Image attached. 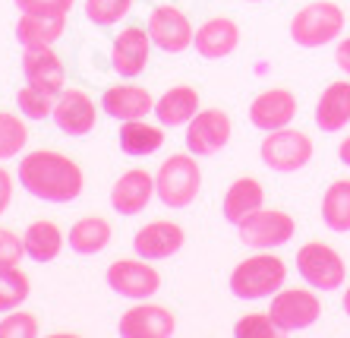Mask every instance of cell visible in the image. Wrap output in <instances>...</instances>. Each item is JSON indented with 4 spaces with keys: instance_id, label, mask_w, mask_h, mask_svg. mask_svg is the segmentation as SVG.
I'll list each match as a JSON object with an SVG mask.
<instances>
[{
    "instance_id": "1",
    "label": "cell",
    "mask_w": 350,
    "mask_h": 338,
    "mask_svg": "<svg viewBox=\"0 0 350 338\" xmlns=\"http://www.w3.org/2000/svg\"><path fill=\"white\" fill-rule=\"evenodd\" d=\"M19 187L41 203L64 206L82 196L85 174L76 158L64 155L57 148H35L19 158Z\"/></svg>"
},
{
    "instance_id": "2",
    "label": "cell",
    "mask_w": 350,
    "mask_h": 338,
    "mask_svg": "<svg viewBox=\"0 0 350 338\" xmlns=\"http://www.w3.org/2000/svg\"><path fill=\"white\" fill-rule=\"evenodd\" d=\"M287 281V263L271 250H256L234 265L230 272V294L240 300H269L271 294L284 288Z\"/></svg>"
},
{
    "instance_id": "3",
    "label": "cell",
    "mask_w": 350,
    "mask_h": 338,
    "mask_svg": "<svg viewBox=\"0 0 350 338\" xmlns=\"http://www.w3.org/2000/svg\"><path fill=\"white\" fill-rule=\"evenodd\" d=\"M155 193L167 209L193 206L202 193V168L193 152H174L158 165L155 171Z\"/></svg>"
},
{
    "instance_id": "4",
    "label": "cell",
    "mask_w": 350,
    "mask_h": 338,
    "mask_svg": "<svg viewBox=\"0 0 350 338\" xmlns=\"http://www.w3.org/2000/svg\"><path fill=\"white\" fill-rule=\"evenodd\" d=\"M347 25V13L334 0H312L300 7L291 19V38L300 48H325L338 42Z\"/></svg>"
},
{
    "instance_id": "5",
    "label": "cell",
    "mask_w": 350,
    "mask_h": 338,
    "mask_svg": "<svg viewBox=\"0 0 350 338\" xmlns=\"http://www.w3.org/2000/svg\"><path fill=\"white\" fill-rule=\"evenodd\" d=\"M316 146H312L310 133L297 130V127H281V130L265 133L259 146V158L269 171L278 174H297L312 161Z\"/></svg>"
},
{
    "instance_id": "6",
    "label": "cell",
    "mask_w": 350,
    "mask_h": 338,
    "mask_svg": "<svg viewBox=\"0 0 350 338\" xmlns=\"http://www.w3.org/2000/svg\"><path fill=\"white\" fill-rule=\"evenodd\" d=\"M297 272L300 278L310 285V288L322 291H341L347 285V265H344V256L334 247L322 244V240H310L297 250Z\"/></svg>"
},
{
    "instance_id": "7",
    "label": "cell",
    "mask_w": 350,
    "mask_h": 338,
    "mask_svg": "<svg viewBox=\"0 0 350 338\" xmlns=\"http://www.w3.org/2000/svg\"><path fill=\"white\" fill-rule=\"evenodd\" d=\"M269 316L281 335L303 332V329H310V326H316L319 316H322V297L310 285L306 288H281L278 294H271Z\"/></svg>"
},
{
    "instance_id": "8",
    "label": "cell",
    "mask_w": 350,
    "mask_h": 338,
    "mask_svg": "<svg viewBox=\"0 0 350 338\" xmlns=\"http://www.w3.org/2000/svg\"><path fill=\"white\" fill-rule=\"evenodd\" d=\"M107 288L126 300H152L161 291V272H158L152 259L133 256V259H114L105 272Z\"/></svg>"
},
{
    "instance_id": "9",
    "label": "cell",
    "mask_w": 350,
    "mask_h": 338,
    "mask_svg": "<svg viewBox=\"0 0 350 338\" xmlns=\"http://www.w3.org/2000/svg\"><path fill=\"white\" fill-rule=\"evenodd\" d=\"M240 228V240L253 250H278L291 244L293 234H297V222H293L287 212L281 209H256L253 215H246L243 222L237 224Z\"/></svg>"
},
{
    "instance_id": "10",
    "label": "cell",
    "mask_w": 350,
    "mask_h": 338,
    "mask_svg": "<svg viewBox=\"0 0 350 338\" xmlns=\"http://www.w3.org/2000/svg\"><path fill=\"white\" fill-rule=\"evenodd\" d=\"M183 130H187V136H183L187 152H193L196 158H212L230 142L234 124H230V114L224 107H202Z\"/></svg>"
},
{
    "instance_id": "11",
    "label": "cell",
    "mask_w": 350,
    "mask_h": 338,
    "mask_svg": "<svg viewBox=\"0 0 350 338\" xmlns=\"http://www.w3.org/2000/svg\"><path fill=\"white\" fill-rule=\"evenodd\" d=\"M148 35H152V44L164 54H183V51L193 48L196 29L189 23V16L174 3H161V7L152 10L148 16Z\"/></svg>"
},
{
    "instance_id": "12",
    "label": "cell",
    "mask_w": 350,
    "mask_h": 338,
    "mask_svg": "<svg viewBox=\"0 0 350 338\" xmlns=\"http://www.w3.org/2000/svg\"><path fill=\"white\" fill-rule=\"evenodd\" d=\"M152 35L146 25H126L111 44V70L120 79H136L146 73L148 57H152Z\"/></svg>"
},
{
    "instance_id": "13",
    "label": "cell",
    "mask_w": 350,
    "mask_h": 338,
    "mask_svg": "<svg viewBox=\"0 0 350 338\" xmlns=\"http://www.w3.org/2000/svg\"><path fill=\"white\" fill-rule=\"evenodd\" d=\"M117 332L126 338H167L177 332V316L171 307L152 300H133V307L120 316Z\"/></svg>"
},
{
    "instance_id": "14",
    "label": "cell",
    "mask_w": 350,
    "mask_h": 338,
    "mask_svg": "<svg viewBox=\"0 0 350 338\" xmlns=\"http://www.w3.org/2000/svg\"><path fill=\"white\" fill-rule=\"evenodd\" d=\"M297 111H300L297 95L291 89H284V86H271V89H262L250 101V124L262 133H271L281 130V127H291Z\"/></svg>"
},
{
    "instance_id": "15",
    "label": "cell",
    "mask_w": 350,
    "mask_h": 338,
    "mask_svg": "<svg viewBox=\"0 0 350 338\" xmlns=\"http://www.w3.org/2000/svg\"><path fill=\"white\" fill-rule=\"evenodd\" d=\"M54 127L66 136H89L98 124V107H95V99H92L85 89H64L57 95V105H54V114H51Z\"/></svg>"
},
{
    "instance_id": "16",
    "label": "cell",
    "mask_w": 350,
    "mask_h": 338,
    "mask_svg": "<svg viewBox=\"0 0 350 338\" xmlns=\"http://www.w3.org/2000/svg\"><path fill=\"white\" fill-rule=\"evenodd\" d=\"M101 111L107 117H114L117 124L126 120H146L148 114H155V95L139 83H114L101 92Z\"/></svg>"
},
{
    "instance_id": "17",
    "label": "cell",
    "mask_w": 350,
    "mask_h": 338,
    "mask_svg": "<svg viewBox=\"0 0 350 338\" xmlns=\"http://www.w3.org/2000/svg\"><path fill=\"white\" fill-rule=\"evenodd\" d=\"M183 244H187V231H183L177 222H171V218L146 222L133 234V250H136V256L152 259V263L177 256L180 250H183Z\"/></svg>"
},
{
    "instance_id": "18",
    "label": "cell",
    "mask_w": 350,
    "mask_h": 338,
    "mask_svg": "<svg viewBox=\"0 0 350 338\" xmlns=\"http://www.w3.org/2000/svg\"><path fill=\"white\" fill-rule=\"evenodd\" d=\"M155 196V174H148L146 168H130L111 187V209L117 215H142Z\"/></svg>"
},
{
    "instance_id": "19",
    "label": "cell",
    "mask_w": 350,
    "mask_h": 338,
    "mask_svg": "<svg viewBox=\"0 0 350 338\" xmlns=\"http://www.w3.org/2000/svg\"><path fill=\"white\" fill-rule=\"evenodd\" d=\"M240 38H243V35H240V25L230 16H212L196 29L193 48H196V54L205 60H221V57H230V54L240 48Z\"/></svg>"
},
{
    "instance_id": "20",
    "label": "cell",
    "mask_w": 350,
    "mask_h": 338,
    "mask_svg": "<svg viewBox=\"0 0 350 338\" xmlns=\"http://www.w3.org/2000/svg\"><path fill=\"white\" fill-rule=\"evenodd\" d=\"M23 76L35 89H44L51 95H60L66 89V66L54 54V48H38L23 54Z\"/></svg>"
},
{
    "instance_id": "21",
    "label": "cell",
    "mask_w": 350,
    "mask_h": 338,
    "mask_svg": "<svg viewBox=\"0 0 350 338\" xmlns=\"http://www.w3.org/2000/svg\"><path fill=\"white\" fill-rule=\"evenodd\" d=\"M312 120L322 133H341L350 124V76L347 79H334L322 89Z\"/></svg>"
},
{
    "instance_id": "22",
    "label": "cell",
    "mask_w": 350,
    "mask_h": 338,
    "mask_svg": "<svg viewBox=\"0 0 350 338\" xmlns=\"http://www.w3.org/2000/svg\"><path fill=\"white\" fill-rule=\"evenodd\" d=\"M202 111V101H199V92L193 86L180 83L171 86L161 99H155V117L164 130H174V127H187L196 114Z\"/></svg>"
},
{
    "instance_id": "23",
    "label": "cell",
    "mask_w": 350,
    "mask_h": 338,
    "mask_svg": "<svg viewBox=\"0 0 350 338\" xmlns=\"http://www.w3.org/2000/svg\"><path fill=\"white\" fill-rule=\"evenodd\" d=\"M265 206V187H262L256 177H237L234 183L228 187L224 193V203H221V215H224V222L230 224H240L246 215H253L256 209Z\"/></svg>"
},
{
    "instance_id": "24",
    "label": "cell",
    "mask_w": 350,
    "mask_h": 338,
    "mask_svg": "<svg viewBox=\"0 0 350 338\" xmlns=\"http://www.w3.org/2000/svg\"><path fill=\"white\" fill-rule=\"evenodd\" d=\"M66 32V16H38V13H23L16 23V42L25 51L54 48L57 38Z\"/></svg>"
},
{
    "instance_id": "25",
    "label": "cell",
    "mask_w": 350,
    "mask_h": 338,
    "mask_svg": "<svg viewBox=\"0 0 350 338\" xmlns=\"http://www.w3.org/2000/svg\"><path fill=\"white\" fill-rule=\"evenodd\" d=\"M70 250L79 256H95L107 250V244L114 240V224L105 215H85L70 228Z\"/></svg>"
},
{
    "instance_id": "26",
    "label": "cell",
    "mask_w": 350,
    "mask_h": 338,
    "mask_svg": "<svg viewBox=\"0 0 350 338\" xmlns=\"http://www.w3.org/2000/svg\"><path fill=\"white\" fill-rule=\"evenodd\" d=\"M23 244H25V256L35 259V263H51V259H57L60 250H64L66 237L60 231L57 222H51V218H38L25 228L23 234Z\"/></svg>"
},
{
    "instance_id": "27",
    "label": "cell",
    "mask_w": 350,
    "mask_h": 338,
    "mask_svg": "<svg viewBox=\"0 0 350 338\" xmlns=\"http://www.w3.org/2000/svg\"><path fill=\"white\" fill-rule=\"evenodd\" d=\"M120 148L126 155L133 158H146V155H155L158 148L164 146V127L161 124H148L146 120H126L120 124Z\"/></svg>"
},
{
    "instance_id": "28",
    "label": "cell",
    "mask_w": 350,
    "mask_h": 338,
    "mask_svg": "<svg viewBox=\"0 0 350 338\" xmlns=\"http://www.w3.org/2000/svg\"><path fill=\"white\" fill-rule=\"evenodd\" d=\"M322 222L334 234L350 231V181L347 177H338V181L328 183L325 196H322Z\"/></svg>"
},
{
    "instance_id": "29",
    "label": "cell",
    "mask_w": 350,
    "mask_h": 338,
    "mask_svg": "<svg viewBox=\"0 0 350 338\" xmlns=\"http://www.w3.org/2000/svg\"><path fill=\"white\" fill-rule=\"evenodd\" d=\"M29 294H32V281L19 265L0 269V313L19 310L29 300Z\"/></svg>"
},
{
    "instance_id": "30",
    "label": "cell",
    "mask_w": 350,
    "mask_h": 338,
    "mask_svg": "<svg viewBox=\"0 0 350 338\" xmlns=\"http://www.w3.org/2000/svg\"><path fill=\"white\" fill-rule=\"evenodd\" d=\"M25 146H29V127H25V117L13 114V111H0V161L16 158Z\"/></svg>"
},
{
    "instance_id": "31",
    "label": "cell",
    "mask_w": 350,
    "mask_h": 338,
    "mask_svg": "<svg viewBox=\"0 0 350 338\" xmlns=\"http://www.w3.org/2000/svg\"><path fill=\"white\" fill-rule=\"evenodd\" d=\"M16 105H19V114L25 120H48L54 114V105H57V95H51L44 89H35V86L25 83L23 89L16 92Z\"/></svg>"
},
{
    "instance_id": "32",
    "label": "cell",
    "mask_w": 350,
    "mask_h": 338,
    "mask_svg": "<svg viewBox=\"0 0 350 338\" xmlns=\"http://www.w3.org/2000/svg\"><path fill=\"white\" fill-rule=\"evenodd\" d=\"M133 3H136V0H85L82 10H85V19H89V23L107 29V25H117L120 19L130 16Z\"/></svg>"
},
{
    "instance_id": "33",
    "label": "cell",
    "mask_w": 350,
    "mask_h": 338,
    "mask_svg": "<svg viewBox=\"0 0 350 338\" xmlns=\"http://www.w3.org/2000/svg\"><path fill=\"white\" fill-rule=\"evenodd\" d=\"M41 332L38 316L25 310H10L0 320V338H35Z\"/></svg>"
},
{
    "instance_id": "34",
    "label": "cell",
    "mask_w": 350,
    "mask_h": 338,
    "mask_svg": "<svg viewBox=\"0 0 350 338\" xmlns=\"http://www.w3.org/2000/svg\"><path fill=\"white\" fill-rule=\"evenodd\" d=\"M234 335L240 338H278V326L271 322L269 313H246L234 322Z\"/></svg>"
},
{
    "instance_id": "35",
    "label": "cell",
    "mask_w": 350,
    "mask_h": 338,
    "mask_svg": "<svg viewBox=\"0 0 350 338\" xmlns=\"http://www.w3.org/2000/svg\"><path fill=\"white\" fill-rule=\"evenodd\" d=\"M25 256V244L16 231L10 228H0V269H10V265H19Z\"/></svg>"
},
{
    "instance_id": "36",
    "label": "cell",
    "mask_w": 350,
    "mask_h": 338,
    "mask_svg": "<svg viewBox=\"0 0 350 338\" xmlns=\"http://www.w3.org/2000/svg\"><path fill=\"white\" fill-rule=\"evenodd\" d=\"M19 13H38V16H66L76 0H13Z\"/></svg>"
},
{
    "instance_id": "37",
    "label": "cell",
    "mask_w": 350,
    "mask_h": 338,
    "mask_svg": "<svg viewBox=\"0 0 350 338\" xmlns=\"http://www.w3.org/2000/svg\"><path fill=\"white\" fill-rule=\"evenodd\" d=\"M10 203H13V174L0 168V215L10 209Z\"/></svg>"
},
{
    "instance_id": "38",
    "label": "cell",
    "mask_w": 350,
    "mask_h": 338,
    "mask_svg": "<svg viewBox=\"0 0 350 338\" xmlns=\"http://www.w3.org/2000/svg\"><path fill=\"white\" fill-rule=\"evenodd\" d=\"M334 64L344 76H350V35L347 38H338V48H334Z\"/></svg>"
},
{
    "instance_id": "39",
    "label": "cell",
    "mask_w": 350,
    "mask_h": 338,
    "mask_svg": "<svg viewBox=\"0 0 350 338\" xmlns=\"http://www.w3.org/2000/svg\"><path fill=\"white\" fill-rule=\"evenodd\" d=\"M338 158L350 168V133H347V140H341V146H338Z\"/></svg>"
},
{
    "instance_id": "40",
    "label": "cell",
    "mask_w": 350,
    "mask_h": 338,
    "mask_svg": "<svg viewBox=\"0 0 350 338\" xmlns=\"http://www.w3.org/2000/svg\"><path fill=\"white\" fill-rule=\"evenodd\" d=\"M341 307H344V313L350 316V285H347V291H344V297H341Z\"/></svg>"
},
{
    "instance_id": "41",
    "label": "cell",
    "mask_w": 350,
    "mask_h": 338,
    "mask_svg": "<svg viewBox=\"0 0 350 338\" xmlns=\"http://www.w3.org/2000/svg\"><path fill=\"white\" fill-rule=\"evenodd\" d=\"M246 3H262V0H246Z\"/></svg>"
}]
</instances>
